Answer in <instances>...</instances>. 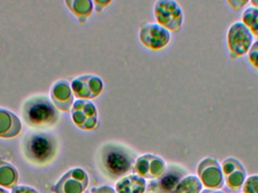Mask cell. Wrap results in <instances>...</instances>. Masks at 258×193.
Listing matches in <instances>:
<instances>
[{
  "label": "cell",
  "mask_w": 258,
  "mask_h": 193,
  "mask_svg": "<svg viewBox=\"0 0 258 193\" xmlns=\"http://www.w3.org/2000/svg\"><path fill=\"white\" fill-rule=\"evenodd\" d=\"M135 163L134 153L121 144L109 143L103 146L100 151V168L111 180H119L128 175L133 171Z\"/></svg>",
  "instance_id": "obj_1"
},
{
  "label": "cell",
  "mask_w": 258,
  "mask_h": 193,
  "mask_svg": "<svg viewBox=\"0 0 258 193\" xmlns=\"http://www.w3.org/2000/svg\"><path fill=\"white\" fill-rule=\"evenodd\" d=\"M23 116L27 124L38 127H51L59 119L58 111L45 96L34 97L29 100L24 104Z\"/></svg>",
  "instance_id": "obj_2"
},
{
  "label": "cell",
  "mask_w": 258,
  "mask_h": 193,
  "mask_svg": "<svg viewBox=\"0 0 258 193\" xmlns=\"http://www.w3.org/2000/svg\"><path fill=\"white\" fill-rule=\"evenodd\" d=\"M57 141L52 135L33 134L24 143V153L31 162L43 165L54 159L57 153Z\"/></svg>",
  "instance_id": "obj_3"
},
{
  "label": "cell",
  "mask_w": 258,
  "mask_h": 193,
  "mask_svg": "<svg viewBox=\"0 0 258 193\" xmlns=\"http://www.w3.org/2000/svg\"><path fill=\"white\" fill-rule=\"evenodd\" d=\"M226 41L230 58L236 60L247 55L254 37L242 21H236L227 30Z\"/></svg>",
  "instance_id": "obj_4"
},
{
  "label": "cell",
  "mask_w": 258,
  "mask_h": 193,
  "mask_svg": "<svg viewBox=\"0 0 258 193\" xmlns=\"http://www.w3.org/2000/svg\"><path fill=\"white\" fill-rule=\"evenodd\" d=\"M154 15L158 24L168 31H180L183 22V14L180 5L173 0H159L154 5Z\"/></svg>",
  "instance_id": "obj_5"
},
{
  "label": "cell",
  "mask_w": 258,
  "mask_h": 193,
  "mask_svg": "<svg viewBox=\"0 0 258 193\" xmlns=\"http://www.w3.org/2000/svg\"><path fill=\"white\" fill-rule=\"evenodd\" d=\"M197 174L203 186L220 190L224 186V177L221 164L214 157L205 158L199 163Z\"/></svg>",
  "instance_id": "obj_6"
},
{
  "label": "cell",
  "mask_w": 258,
  "mask_h": 193,
  "mask_svg": "<svg viewBox=\"0 0 258 193\" xmlns=\"http://www.w3.org/2000/svg\"><path fill=\"white\" fill-rule=\"evenodd\" d=\"M139 39L141 43L149 49L158 51L168 45L171 39V34L160 24L147 23L140 28Z\"/></svg>",
  "instance_id": "obj_7"
},
{
  "label": "cell",
  "mask_w": 258,
  "mask_h": 193,
  "mask_svg": "<svg viewBox=\"0 0 258 193\" xmlns=\"http://www.w3.org/2000/svg\"><path fill=\"white\" fill-rule=\"evenodd\" d=\"M89 184L87 173L82 168H74L67 172L51 190L54 193H84Z\"/></svg>",
  "instance_id": "obj_8"
},
{
  "label": "cell",
  "mask_w": 258,
  "mask_h": 193,
  "mask_svg": "<svg viewBox=\"0 0 258 193\" xmlns=\"http://www.w3.org/2000/svg\"><path fill=\"white\" fill-rule=\"evenodd\" d=\"M186 171L179 165H169L164 174L149 183L148 191L151 193H173L179 182L186 177Z\"/></svg>",
  "instance_id": "obj_9"
},
{
  "label": "cell",
  "mask_w": 258,
  "mask_h": 193,
  "mask_svg": "<svg viewBox=\"0 0 258 193\" xmlns=\"http://www.w3.org/2000/svg\"><path fill=\"white\" fill-rule=\"evenodd\" d=\"M72 118L83 130H94L98 124V112L93 103L88 100H77L73 105Z\"/></svg>",
  "instance_id": "obj_10"
},
{
  "label": "cell",
  "mask_w": 258,
  "mask_h": 193,
  "mask_svg": "<svg viewBox=\"0 0 258 193\" xmlns=\"http://www.w3.org/2000/svg\"><path fill=\"white\" fill-rule=\"evenodd\" d=\"M166 168V164L162 158L155 155L145 154L136 159L133 172L145 180H155L164 174Z\"/></svg>",
  "instance_id": "obj_11"
},
{
  "label": "cell",
  "mask_w": 258,
  "mask_h": 193,
  "mask_svg": "<svg viewBox=\"0 0 258 193\" xmlns=\"http://www.w3.org/2000/svg\"><path fill=\"white\" fill-rule=\"evenodd\" d=\"M71 86L76 97L86 100L99 96L104 88L101 79L92 75L77 77L73 81Z\"/></svg>",
  "instance_id": "obj_12"
},
{
  "label": "cell",
  "mask_w": 258,
  "mask_h": 193,
  "mask_svg": "<svg viewBox=\"0 0 258 193\" xmlns=\"http://www.w3.org/2000/svg\"><path fill=\"white\" fill-rule=\"evenodd\" d=\"M51 98L59 109L66 112L69 111L74 103V95L69 83L62 80L54 84L51 91Z\"/></svg>",
  "instance_id": "obj_13"
},
{
  "label": "cell",
  "mask_w": 258,
  "mask_h": 193,
  "mask_svg": "<svg viewBox=\"0 0 258 193\" xmlns=\"http://www.w3.org/2000/svg\"><path fill=\"white\" fill-rule=\"evenodd\" d=\"M146 190L147 182L138 174H129L116 183V193H144Z\"/></svg>",
  "instance_id": "obj_14"
},
{
  "label": "cell",
  "mask_w": 258,
  "mask_h": 193,
  "mask_svg": "<svg viewBox=\"0 0 258 193\" xmlns=\"http://www.w3.org/2000/svg\"><path fill=\"white\" fill-rule=\"evenodd\" d=\"M21 122L12 112L0 108V138L17 136L21 131Z\"/></svg>",
  "instance_id": "obj_15"
},
{
  "label": "cell",
  "mask_w": 258,
  "mask_h": 193,
  "mask_svg": "<svg viewBox=\"0 0 258 193\" xmlns=\"http://www.w3.org/2000/svg\"><path fill=\"white\" fill-rule=\"evenodd\" d=\"M66 4L81 24L86 22L93 11V3L90 0L66 1Z\"/></svg>",
  "instance_id": "obj_16"
},
{
  "label": "cell",
  "mask_w": 258,
  "mask_h": 193,
  "mask_svg": "<svg viewBox=\"0 0 258 193\" xmlns=\"http://www.w3.org/2000/svg\"><path fill=\"white\" fill-rule=\"evenodd\" d=\"M18 180V171L10 164L0 161V186L15 188Z\"/></svg>",
  "instance_id": "obj_17"
},
{
  "label": "cell",
  "mask_w": 258,
  "mask_h": 193,
  "mask_svg": "<svg viewBox=\"0 0 258 193\" xmlns=\"http://www.w3.org/2000/svg\"><path fill=\"white\" fill-rule=\"evenodd\" d=\"M203 188L197 176L187 175L179 182L173 193H201Z\"/></svg>",
  "instance_id": "obj_18"
},
{
  "label": "cell",
  "mask_w": 258,
  "mask_h": 193,
  "mask_svg": "<svg viewBox=\"0 0 258 193\" xmlns=\"http://www.w3.org/2000/svg\"><path fill=\"white\" fill-rule=\"evenodd\" d=\"M247 178V172L245 167L242 166L227 177H224V184L233 192H238L242 189Z\"/></svg>",
  "instance_id": "obj_19"
},
{
  "label": "cell",
  "mask_w": 258,
  "mask_h": 193,
  "mask_svg": "<svg viewBox=\"0 0 258 193\" xmlns=\"http://www.w3.org/2000/svg\"><path fill=\"white\" fill-rule=\"evenodd\" d=\"M242 21L251 31L254 37L258 39V9L253 6H248L242 14Z\"/></svg>",
  "instance_id": "obj_20"
},
{
  "label": "cell",
  "mask_w": 258,
  "mask_h": 193,
  "mask_svg": "<svg viewBox=\"0 0 258 193\" xmlns=\"http://www.w3.org/2000/svg\"><path fill=\"white\" fill-rule=\"evenodd\" d=\"M224 177L230 175L238 168L244 166L242 162L234 157H228L223 161L221 165Z\"/></svg>",
  "instance_id": "obj_21"
},
{
  "label": "cell",
  "mask_w": 258,
  "mask_h": 193,
  "mask_svg": "<svg viewBox=\"0 0 258 193\" xmlns=\"http://www.w3.org/2000/svg\"><path fill=\"white\" fill-rule=\"evenodd\" d=\"M242 191V193H258V174L247 177Z\"/></svg>",
  "instance_id": "obj_22"
},
{
  "label": "cell",
  "mask_w": 258,
  "mask_h": 193,
  "mask_svg": "<svg viewBox=\"0 0 258 193\" xmlns=\"http://www.w3.org/2000/svg\"><path fill=\"white\" fill-rule=\"evenodd\" d=\"M248 62L253 68L258 72V39H256L247 54Z\"/></svg>",
  "instance_id": "obj_23"
},
{
  "label": "cell",
  "mask_w": 258,
  "mask_h": 193,
  "mask_svg": "<svg viewBox=\"0 0 258 193\" xmlns=\"http://www.w3.org/2000/svg\"><path fill=\"white\" fill-rule=\"evenodd\" d=\"M227 3L236 13L240 12L242 9H245L246 6L249 4V1L248 0H228Z\"/></svg>",
  "instance_id": "obj_24"
},
{
  "label": "cell",
  "mask_w": 258,
  "mask_h": 193,
  "mask_svg": "<svg viewBox=\"0 0 258 193\" xmlns=\"http://www.w3.org/2000/svg\"><path fill=\"white\" fill-rule=\"evenodd\" d=\"M12 193H39L33 188L27 186H15L12 189Z\"/></svg>",
  "instance_id": "obj_25"
},
{
  "label": "cell",
  "mask_w": 258,
  "mask_h": 193,
  "mask_svg": "<svg viewBox=\"0 0 258 193\" xmlns=\"http://www.w3.org/2000/svg\"><path fill=\"white\" fill-rule=\"evenodd\" d=\"M92 193H116V190L108 186H102L100 187L92 188Z\"/></svg>",
  "instance_id": "obj_26"
},
{
  "label": "cell",
  "mask_w": 258,
  "mask_h": 193,
  "mask_svg": "<svg viewBox=\"0 0 258 193\" xmlns=\"http://www.w3.org/2000/svg\"><path fill=\"white\" fill-rule=\"evenodd\" d=\"M94 3L95 4V6H96V11L98 13H99L100 12H101L103 9L106 6H108L110 3H111V1L108 2H101V1H95Z\"/></svg>",
  "instance_id": "obj_27"
},
{
  "label": "cell",
  "mask_w": 258,
  "mask_h": 193,
  "mask_svg": "<svg viewBox=\"0 0 258 193\" xmlns=\"http://www.w3.org/2000/svg\"><path fill=\"white\" fill-rule=\"evenodd\" d=\"M201 193H225L221 190H216V189H206L202 191Z\"/></svg>",
  "instance_id": "obj_28"
},
{
  "label": "cell",
  "mask_w": 258,
  "mask_h": 193,
  "mask_svg": "<svg viewBox=\"0 0 258 193\" xmlns=\"http://www.w3.org/2000/svg\"><path fill=\"white\" fill-rule=\"evenodd\" d=\"M250 6H253V7L257 8L258 9V0H251L249 2Z\"/></svg>",
  "instance_id": "obj_29"
},
{
  "label": "cell",
  "mask_w": 258,
  "mask_h": 193,
  "mask_svg": "<svg viewBox=\"0 0 258 193\" xmlns=\"http://www.w3.org/2000/svg\"><path fill=\"white\" fill-rule=\"evenodd\" d=\"M0 193H9L8 191H6V189H3V188H0Z\"/></svg>",
  "instance_id": "obj_30"
},
{
  "label": "cell",
  "mask_w": 258,
  "mask_h": 193,
  "mask_svg": "<svg viewBox=\"0 0 258 193\" xmlns=\"http://www.w3.org/2000/svg\"><path fill=\"white\" fill-rule=\"evenodd\" d=\"M84 193H89V192H84Z\"/></svg>",
  "instance_id": "obj_31"
}]
</instances>
